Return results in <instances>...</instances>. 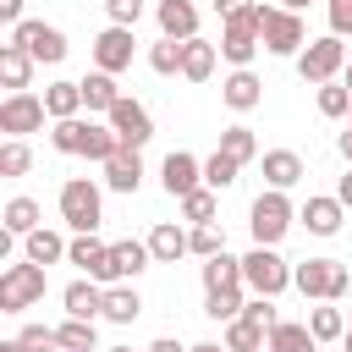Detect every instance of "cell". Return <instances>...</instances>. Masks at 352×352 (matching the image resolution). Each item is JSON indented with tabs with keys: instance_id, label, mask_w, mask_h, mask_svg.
I'll list each match as a JSON object with an SVG mask.
<instances>
[{
	"instance_id": "obj_23",
	"label": "cell",
	"mask_w": 352,
	"mask_h": 352,
	"mask_svg": "<svg viewBox=\"0 0 352 352\" xmlns=\"http://www.w3.org/2000/svg\"><path fill=\"white\" fill-rule=\"evenodd\" d=\"M148 253H154V264H176L182 253H192V242H187V231H182L176 220H160V226L148 231Z\"/></svg>"
},
{
	"instance_id": "obj_21",
	"label": "cell",
	"mask_w": 352,
	"mask_h": 352,
	"mask_svg": "<svg viewBox=\"0 0 352 352\" xmlns=\"http://www.w3.org/2000/svg\"><path fill=\"white\" fill-rule=\"evenodd\" d=\"M33 55L28 50H16V44H0V82H6V94H28V82H33Z\"/></svg>"
},
{
	"instance_id": "obj_34",
	"label": "cell",
	"mask_w": 352,
	"mask_h": 352,
	"mask_svg": "<svg viewBox=\"0 0 352 352\" xmlns=\"http://www.w3.org/2000/svg\"><path fill=\"white\" fill-rule=\"evenodd\" d=\"M248 286H226V292H204V314L209 319H242V308H248V297H242Z\"/></svg>"
},
{
	"instance_id": "obj_52",
	"label": "cell",
	"mask_w": 352,
	"mask_h": 352,
	"mask_svg": "<svg viewBox=\"0 0 352 352\" xmlns=\"http://www.w3.org/2000/svg\"><path fill=\"white\" fill-rule=\"evenodd\" d=\"M336 198H341V204H346V209H352V170H346V176H341V182H336Z\"/></svg>"
},
{
	"instance_id": "obj_10",
	"label": "cell",
	"mask_w": 352,
	"mask_h": 352,
	"mask_svg": "<svg viewBox=\"0 0 352 352\" xmlns=\"http://www.w3.org/2000/svg\"><path fill=\"white\" fill-rule=\"evenodd\" d=\"M44 121H50V110H44L38 94H6V99H0V132H6V138H28V132H38Z\"/></svg>"
},
{
	"instance_id": "obj_58",
	"label": "cell",
	"mask_w": 352,
	"mask_h": 352,
	"mask_svg": "<svg viewBox=\"0 0 352 352\" xmlns=\"http://www.w3.org/2000/svg\"><path fill=\"white\" fill-rule=\"evenodd\" d=\"M104 352H132V346H104Z\"/></svg>"
},
{
	"instance_id": "obj_33",
	"label": "cell",
	"mask_w": 352,
	"mask_h": 352,
	"mask_svg": "<svg viewBox=\"0 0 352 352\" xmlns=\"http://www.w3.org/2000/svg\"><path fill=\"white\" fill-rule=\"evenodd\" d=\"M319 341H314V330L308 324H297V319H280L275 330H270V352H314Z\"/></svg>"
},
{
	"instance_id": "obj_46",
	"label": "cell",
	"mask_w": 352,
	"mask_h": 352,
	"mask_svg": "<svg viewBox=\"0 0 352 352\" xmlns=\"http://www.w3.org/2000/svg\"><path fill=\"white\" fill-rule=\"evenodd\" d=\"M253 324H264V330H275L280 324V314H275V297H248V308H242Z\"/></svg>"
},
{
	"instance_id": "obj_59",
	"label": "cell",
	"mask_w": 352,
	"mask_h": 352,
	"mask_svg": "<svg viewBox=\"0 0 352 352\" xmlns=\"http://www.w3.org/2000/svg\"><path fill=\"white\" fill-rule=\"evenodd\" d=\"M346 132H352V116H346Z\"/></svg>"
},
{
	"instance_id": "obj_13",
	"label": "cell",
	"mask_w": 352,
	"mask_h": 352,
	"mask_svg": "<svg viewBox=\"0 0 352 352\" xmlns=\"http://www.w3.org/2000/svg\"><path fill=\"white\" fill-rule=\"evenodd\" d=\"M160 182H165V192L182 204L187 192H198V187H204V160H192L187 148H170V154H165V165H160Z\"/></svg>"
},
{
	"instance_id": "obj_19",
	"label": "cell",
	"mask_w": 352,
	"mask_h": 352,
	"mask_svg": "<svg viewBox=\"0 0 352 352\" xmlns=\"http://www.w3.org/2000/svg\"><path fill=\"white\" fill-rule=\"evenodd\" d=\"M297 220L314 231V236H336L341 231V220H346V204L330 192V198H308L302 209H297Z\"/></svg>"
},
{
	"instance_id": "obj_47",
	"label": "cell",
	"mask_w": 352,
	"mask_h": 352,
	"mask_svg": "<svg viewBox=\"0 0 352 352\" xmlns=\"http://www.w3.org/2000/svg\"><path fill=\"white\" fill-rule=\"evenodd\" d=\"M104 11H110V22H116V28H138L143 0H104Z\"/></svg>"
},
{
	"instance_id": "obj_40",
	"label": "cell",
	"mask_w": 352,
	"mask_h": 352,
	"mask_svg": "<svg viewBox=\"0 0 352 352\" xmlns=\"http://www.w3.org/2000/svg\"><path fill=\"white\" fill-rule=\"evenodd\" d=\"M82 138H88V121H82V116H72V121H55V126H50L55 154H82Z\"/></svg>"
},
{
	"instance_id": "obj_55",
	"label": "cell",
	"mask_w": 352,
	"mask_h": 352,
	"mask_svg": "<svg viewBox=\"0 0 352 352\" xmlns=\"http://www.w3.org/2000/svg\"><path fill=\"white\" fill-rule=\"evenodd\" d=\"M0 352H22V346H16V336H11V341H0Z\"/></svg>"
},
{
	"instance_id": "obj_50",
	"label": "cell",
	"mask_w": 352,
	"mask_h": 352,
	"mask_svg": "<svg viewBox=\"0 0 352 352\" xmlns=\"http://www.w3.org/2000/svg\"><path fill=\"white\" fill-rule=\"evenodd\" d=\"M0 22H6V28H16V22H28V16H22V0H0Z\"/></svg>"
},
{
	"instance_id": "obj_2",
	"label": "cell",
	"mask_w": 352,
	"mask_h": 352,
	"mask_svg": "<svg viewBox=\"0 0 352 352\" xmlns=\"http://www.w3.org/2000/svg\"><path fill=\"white\" fill-rule=\"evenodd\" d=\"M253 11H258V33H264V50H270V55H292V60H297V55L308 50V28H302L297 11L264 6V0H258Z\"/></svg>"
},
{
	"instance_id": "obj_5",
	"label": "cell",
	"mask_w": 352,
	"mask_h": 352,
	"mask_svg": "<svg viewBox=\"0 0 352 352\" xmlns=\"http://www.w3.org/2000/svg\"><path fill=\"white\" fill-rule=\"evenodd\" d=\"M292 220H297V209H292V198L286 192H258L253 198V209H248V231H253V242L258 248H275L286 231H292Z\"/></svg>"
},
{
	"instance_id": "obj_9",
	"label": "cell",
	"mask_w": 352,
	"mask_h": 352,
	"mask_svg": "<svg viewBox=\"0 0 352 352\" xmlns=\"http://www.w3.org/2000/svg\"><path fill=\"white\" fill-rule=\"evenodd\" d=\"M6 44L28 50L38 66H60V60H66V33H60V28H50V22H16Z\"/></svg>"
},
{
	"instance_id": "obj_17",
	"label": "cell",
	"mask_w": 352,
	"mask_h": 352,
	"mask_svg": "<svg viewBox=\"0 0 352 352\" xmlns=\"http://www.w3.org/2000/svg\"><path fill=\"white\" fill-rule=\"evenodd\" d=\"M220 99H226L236 116H248V110H258V104H264V82L253 77V66H242V72H231V77L220 82Z\"/></svg>"
},
{
	"instance_id": "obj_20",
	"label": "cell",
	"mask_w": 352,
	"mask_h": 352,
	"mask_svg": "<svg viewBox=\"0 0 352 352\" xmlns=\"http://www.w3.org/2000/svg\"><path fill=\"white\" fill-rule=\"evenodd\" d=\"M60 302H66V319H104V286L99 280H72L66 292H60Z\"/></svg>"
},
{
	"instance_id": "obj_4",
	"label": "cell",
	"mask_w": 352,
	"mask_h": 352,
	"mask_svg": "<svg viewBox=\"0 0 352 352\" xmlns=\"http://www.w3.org/2000/svg\"><path fill=\"white\" fill-rule=\"evenodd\" d=\"M60 220H66L77 236L99 231V220H104V198H99V187H94L88 176H72V182H60Z\"/></svg>"
},
{
	"instance_id": "obj_16",
	"label": "cell",
	"mask_w": 352,
	"mask_h": 352,
	"mask_svg": "<svg viewBox=\"0 0 352 352\" xmlns=\"http://www.w3.org/2000/svg\"><path fill=\"white\" fill-rule=\"evenodd\" d=\"M154 16H160V38H198V6L192 0H160L154 6Z\"/></svg>"
},
{
	"instance_id": "obj_1",
	"label": "cell",
	"mask_w": 352,
	"mask_h": 352,
	"mask_svg": "<svg viewBox=\"0 0 352 352\" xmlns=\"http://www.w3.org/2000/svg\"><path fill=\"white\" fill-rule=\"evenodd\" d=\"M292 286L314 302H341L352 292V270L341 258H302V264H292Z\"/></svg>"
},
{
	"instance_id": "obj_15",
	"label": "cell",
	"mask_w": 352,
	"mask_h": 352,
	"mask_svg": "<svg viewBox=\"0 0 352 352\" xmlns=\"http://www.w3.org/2000/svg\"><path fill=\"white\" fill-rule=\"evenodd\" d=\"M148 264H154L148 242H138V236H126V242H110V286H121V280H138Z\"/></svg>"
},
{
	"instance_id": "obj_39",
	"label": "cell",
	"mask_w": 352,
	"mask_h": 352,
	"mask_svg": "<svg viewBox=\"0 0 352 352\" xmlns=\"http://www.w3.org/2000/svg\"><path fill=\"white\" fill-rule=\"evenodd\" d=\"M55 336H60V352H94V346H99V336H94L88 319H60Z\"/></svg>"
},
{
	"instance_id": "obj_24",
	"label": "cell",
	"mask_w": 352,
	"mask_h": 352,
	"mask_svg": "<svg viewBox=\"0 0 352 352\" xmlns=\"http://www.w3.org/2000/svg\"><path fill=\"white\" fill-rule=\"evenodd\" d=\"M104 187H110V192H138V187H143V160H138V148H121V154L104 165Z\"/></svg>"
},
{
	"instance_id": "obj_14",
	"label": "cell",
	"mask_w": 352,
	"mask_h": 352,
	"mask_svg": "<svg viewBox=\"0 0 352 352\" xmlns=\"http://www.w3.org/2000/svg\"><path fill=\"white\" fill-rule=\"evenodd\" d=\"M66 258L88 275V280H99V286H110V242H99L94 231L88 236H72V248H66Z\"/></svg>"
},
{
	"instance_id": "obj_32",
	"label": "cell",
	"mask_w": 352,
	"mask_h": 352,
	"mask_svg": "<svg viewBox=\"0 0 352 352\" xmlns=\"http://www.w3.org/2000/svg\"><path fill=\"white\" fill-rule=\"evenodd\" d=\"M226 286H242V258H231V253L204 258V292H226Z\"/></svg>"
},
{
	"instance_id": "obj_37",
	"label": "cell",
	"mask_w": 352,
	"mask_h": 352,
	"mask_svg": "<svg viewBox=\"0 0 352 352\" xmlns=\"http://www.w3.org/2000/svg\"><path fill=\"white\" fill-rule=\"evenodd\" d=\"M38 231V204L33 198H11L6 204V236H33Z\"/></svg>"
},
{
	"instance_id": "obj_44",
	"label": "cell",
	"mask_w": 352,
	"mask_h": 352,
	"mask_svg": "<svg viewBox=\"0 0 352 352\" xmlns=\"http://www.w3.org/2000/svg\"><path fill=\"white\" fill-rule=\"evenodd\" d=\"M28 165H33V148H28L22 138H6V143H0V176H22Z\"/></svg>"
},
{
	"instance_id": "obj_42",
	"label": "cell",
	"mask_w": 352,
	"mask_h": 352,
	"mask_svg": "<svg viewBox=\"0 0 352 352\" xmlns=\"http://www.w3.org/2000/svg\"><path fill=\"white\" fill-rule=\"evenodd\" d=\"M182 220H192V226H214V187L187 192V198H182Z\"/></svg>"
},
{
	"instance_id": "obj_27",
	"label": "cell",
	"mask_w": 352,
	"mask_h": 352,
	"mask_svg": "<svg viewBox=\"0 0 352 352\" xmlns=\"http://www.w3.org/2000/svg\"><path fill=\"white\" fill-rule=\"evenodd\" d=\"M226 352H270V330L242 314V319L226 324Z\"/></svg>"
},
{
	"instance_id": "obj_49",
	"label": "cell",
	"mask_w": 352,
	"mask_h": 352,
	"mask_svg": "<svg viewBox=\"0 0 352 352\" xmlns=\"http://www.w3.org/2000/svg\"><path fill=\"white\" fill-rule=\"evenodd\" d=\"M248 6H253V0H214V16H220V22H231V16H242Z\"/></svg>"
},
{
	"instance_id": "obj_6",
	"label": "cell",
	"mask_w": 352,
	"mask_h": 352,
	"mask_svg": "<svg viewBox=\"0 0 352 352\" xmlns=\"http://www.w3.org/2000/svg\"><path fill=\"white\" fill-rule=\"evenodd\" d=\"M242 286H248L253 297H280V292L292 286V264H286L275 248H258V242H253V253H242Z\"/></svg>"
},
{
	"instance_id": "obj_31",
	"label": "cell",
	"mask_w": 352,
	"mask_h": 352,
	"mask_svg": "<svg viewBox=\"0 0 352 352\" xmlns=\"http://www.w3.org/2000/svg\"><path fill=\"white\" fill-rule=\"evenodd\" d=\"M66 248L72 242H60V231H33V236H22V258H33V264H55V258H66Z\"/></svg>"
},
{
	"instance_id": "obj_51",
	"label": "cell",
	"mask_w": 352,
	"mask_h": 352,
	"mask_svg": "<svg viewBox=\"0 0 352 352\" xmlns=\"http://www.w3.org/2000/svg\"><path fill=\"white\" fill-rule=\"evenodd\" d=\"M148 352H192V346H182V341H176V336H160V341H154V346H148Z\"/></svg>"
},
{
	"instance_id": "obj_3",
	"label": "cell",
	"mask_w": 352,
	"mask_h": 352,
	"mask_svg": "<svg viewBox=\"0 0 352 352\" xmlns=\"http://www.w3.org/2000/svg\"><path fill=\"white\" fill-rule=\"evenodd\" d=\"M346 60H352V50H346L336 33H324V38H308V50L297 55V77L314 82V88H324V82H341Z\"/></svg>"
},
{
	"instance_id": "obj_57",
	"label": "cell",
	"mask_w": 352,
	"mask_h": 352,
	"mask_svg": "<svg viewBox=\"0 0 352 352\" xmlns=\"http://www.w3.org/2000/svg\"><path fill=\"white\" fill-rule=\"evenodd\" d=\"M341 82H346V88H352V60H346V72H341Z\"/></svg>"
},
{
	"instance_id": "obj_30",
	"label": "cell",
	"mask_w": 352,
	"mask_h": 352,
	"mask_svg": "<svg viewBox=\"0 0 352 352\" xmlns=\"http://www.w3.org/2000/svg\"><path fill=\"white\" fill-rule=\"evenodd\" d=\"M220 154L236 160V165H253V160H258V138H253V126H242V121L226 126V132H220Z\"/></svg>"
},
{
	"instance_id": "obj_41",
	"label": "cell",
	"mask_w": 352,
	"mask_h": 352,
	"mask_svg": "<svg viewBox=\"0 0 352 352\" xmlns=\"http://www.w3.org/2000/svg\"><path fill=\"white\" fill-rule=\"evenodd\" d=\"M236 176H242V165L236 160H226L220 148L204 160V187H214V192H226V187H236Z\"/></svg>"
},
{
	"instance_id": "obj_43",
	"label": "cell",
	"mask_w": 352,
	"mask_h": 352,
	"mask_svg": "<svg viewBox=\"0 0 352 352\" xmlns=\"http://www.w3.org/2000/svg\"><path fill=\"white\" fill-rule=\"evenodd\" d=\"M16 346L22 352H60V336H55V324H22Z\"/></svg>"
},
{
	"instance_id": "obj_29",
	"label": "cell",
	"mask_w": 352,
	"mask_h": 352,
	"mask_svg": "<svg viewBox=\"0 0 352 352\" xmlns=\"http://www.w3.org/2000/svg\"><path fill=\"white\" fill-rule=\"evenodd\" d=\"M121 154V138L110 132V121H88V138H82V160H94V165H110Z\"/></svg>"
},
{
	"instance_id": "obj_7",
	"label": "cell",
	"mask_w": 352,
	"mask_h": 352,
	"mask_svg": "<svg viewBox=\"0 0 352 352\" xmlns=\"http://www.w3.org/2000/svg\"><path fill=\"white\" fill-rule=\"evenodd\" d=\"M258 6V0H253ZM242 11V16H231V22H220V55L242 72V66H253V55L264 50V33H258V11Z\"/></svg>"
},
{
	"instance_id": "obj_12",
	"label": "cell",
	"mask_w": 352,
	"mask_h": 352,
	"mask_svg": "<svg viewBox=\"0 0 352 352\" xmlns=\"http://www.w3.org/2000/svg\"><path fill=\"white\" fill-rule=\"evenodd\" d=\"M104 121H110V132L121 138V148H143V143L154 138V116H148V110H143L132 94H121V104H116Z\"/></svg>"
},
{
	"instance_id": "obj_53",
	"label": "cell",
	"mask_w": 352,
	"mask_h": 352,
	"mask_svg": "<svg viewBox=\"0 0 352 352\" xmlns=\"http://www.w3.org/2000/svg\"><path fill=\"white\" fill-rule=\"evenodd\" d=\"M336 148H341V160H346V170H352V132H341V138H336Z\"/></svg>"
},
{
	"instance_id": "obj_35",
	"label": "cell",
	"mask_w": 352,
	"mask_h": 352,
	"mask_svg": "<svg viewBox=\"0 0 352 352\" xmlns=\"http://www.w3.org/2000/svg\"><path fill=\"white\" fill-rule=\"evenodd\" d=\"M182 55H187L182 38H160V44H148V72H160V77H182Z\"/></svg>"
},
{
	"instance_id": "obj_22",
	"label": "cell",
	"mask_w": 352,
	"mask_h": 352,
	"mask_svg": "<svg viewBox=\"0 0 352 352\" xmlns=\"http://www.w3.org/2000/svg\"><path fill=\"white\" fill-rule=\"evenodd\" d=\"M116 104H121L116 77H110V72H88V77H82V110H88V116H110Z\"/></svg>"
},
{
	"instance_id": "obj_11",
	"label": "cell",
	"mask_w": 352,
	"mask_h": 352,
	"mask_svg": "<svg viewBox=\"0 0 352 352\" xmlns=\"http://www.w3.org/2000/svg\"><path fill=\"white\" fill-rule=\"evenodd\" d=\"M132 55H138V38H132V28H104L99 38H94V72H110V77H121L126 66H132Z\"/></svg>"
},
{
	"instance_id": "obj_54",
	"label": "cell",
	"mask_w": 352,
	"mask_h": 352,
	"mask_svg": "<svg viewBox=\"0 0 352 352\" xmlns=\"http://www.w3.org/2000/svg\"><path fill=\"white\" fill-rule=\"evenodd\" d=\"M280 6H286V11H297V16L308 11V0H280Z\"/></svg>"
},
{
	"instance_id": "obj_56",
	"label": "cell",
	"mask_w": 352,
	"mask_h": 352,
	"mask_svg": "<svg viewBox=\"0 0 352 352\" xmlns=\"http://www.w3.org/2000/svg\"><path fill=\"white\" fill-rule=\"evenodd\" d=\"M341 352H352V324H346V336H341Z\"/></svg>"
},
{
	"instance_id": "obj_36",
	"label": "cell",
	"mask_w": 352,
	"mask_h": 352,
	"mask_svg": "<svg viewBox=\"0 0 352 352\" xmlns=\"http://www.w3.org/2000/svg\"><path fill=\"white\" fill-rule=\"evenodd\" d=\"M314 104H319L324 121H341V116H352V88L346 82H324V88H314Z\"/></svg>"
},
{
	"instance_id": "obj_38",
	"label": "cell",
	"mask_w": 352,
	"mask_h": 352,
	"mask_svg": "<svg viewBox=\"0 0 352 352\" xmlns=\"http://www.w3.org/2000/svg\"><path fill=\"white\" fill-rule=\"evenodd\" d=\"M308 330H314V341H341V336H346V319H341L336 302H319V308L308 314Z\"/></svg>"
},
{
	"instance_id": "obj_8",
	"label": "cell",
	"mask_w": 352,
	"mask_h": 352,
	"mask_svg": "<svg viewBox=\"0 0 352 352\" xmlns=\"http://www.w3.org/2000/svg\"><path fill=\"white\" fill-rule=\"evenodd\" d=\"M38 297H44V264H33V258L6 264V275H0V314H22Z\"/></svg>"
},
{
	"instance_id": "obj_25",
	"label": "cell",
	"mask_w": 352,
	"mask_h": 352,
	"mask_svg": "<svg viewBox=\"0 0 352 352\" xmlns=\"http://www.w3.org/2000/svg\"><path fill=\"white\" fill-rule=\"evenodd\" d=\"M44 110H50V121L82 116V82H50L44 88Z\"/></svg>"
},
{
	"instance_id": "obj_28",
	"label": "cell",
	"mask_w": 352,
	"mask_h": 352,
	"mask_svg": "<svg viewBox=\"0 0 352 352\" xmlns=\"http://www.w3.org/2000/svg\"><path fill=\"white\" fill-rule=\"evenodd\" d=\"M214 55H220V44L187 38V55H182V77H187V82H209V77H214Z\"/></svg>"
},
{
	"instance_id": "obj_45",
	"label": "cell",
	"mask_w": 352,
	"mask_h": 352,
	"mask_svg": "<svg viewBox=\"0 0 352 352\" xmlns=\"http://www.w3.org/2000/svg\"><path fill=\"white\" fill-rule=\"evenodd\" d=\"M187 242H192V253H198V258L226 253V231H220V226H192V231H187Z\"/></svg>"
},
{
	"instance_id": "obj_26",
	"label": "cell",
	"mask_w": 352,
	"mask_h": 352,
	"mask_svg": "<svg viewBox=\"0 0 352 352\" xmlns=\"http://www.w3.org/2000/svg\"><path fill=\"white\" fill-rule=\"evenodd\" d=\"M138 314H143L138 286H126V280H121V286H104V319H110V324H132Z\"/></svg>"
},
{
	"instance_id": "obj_18",
	"label": "cell",
	"mask_w": 352,
	"mask_h": 352,
	"mask_svg": "<svg viewBox=\"0 0 352 352\" xmlns=\"http://www.w3.org/2000/svg\"><path fill=\"white\" fill-rule=\"evenodd\" d=\"M258 160H264V182H270L275 192H286V187H297V182L308 176V170H302V154H297V148H264Z\"/></svg>"
},
{
	"instance_id": "obj_48",
	"label": "cell",
	"mask_w": 352,
	"mask_h": 352,
	"mask_svg": "<svg viewBox=\"0 0 352 352\" xmlns=\"http://www.w3.org/2000/svg\"><path fill=\"white\" fill-rule=\"evenodd\" d=\"M324 11H330V33L346 38V33H352V0H330Z\"/></svg>"
}]
</instances>
